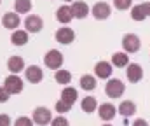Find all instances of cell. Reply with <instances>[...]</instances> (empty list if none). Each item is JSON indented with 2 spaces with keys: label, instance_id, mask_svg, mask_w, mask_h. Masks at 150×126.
Wrapping results in <instances>:
<instances>
[{
  "label": "cell",
  "instance_id": "obj_1",
  "mask_svg": "<svg viewBox=\"0 0 150 126\" xmlns=\"http://www.w3.org/2000/svg\"><path fill=\"white\" fill-rule=\"evenodd\" d=\"M126 91V86L120 79H108L105 84V93L108 98H120Z\"/></svg>",
  "mask_w": 150,
  "mask_h": 126
},
{
  "label": "cell",
  "instance_id": "obj_2",
  "mask_svg": "<svg viewBox=\"0 0 150 126\" xmlns=\"http://www.w3.org/2000/svg\"><path fill=\"white\" fill-rule=\"evenodd\" d=\"M140 46H142V41H140V37H138L136 33H126V35L122 37V49H124V53H127V54L138 53Z\"/></svg>",
  "mask_w": 150,
  "mask_h": 126
},
{
  "label": "cell",
  "instance_id": "obj_3",
  "mask_svg": "<svg viewBox=\"0 0 150 126\" xmlns=\"http://www.w3.org/2000/svg\"><path fill=\"white\" fill-rule=\"evenodd\" d=\"M44 63H45V67L51 68V70H59V67L63 65V54H61L59 51H56V49H51V51H47V54L44 56Z\"/></svg>",
  "mask_w": 150,
  "mask_h": 126
},
{
  "label": "cell",
  "instance_id": "obj_4",
  "mask_svg": "<svg viewBox=\"0 0 150 126\" xmlns=\"http://www.w3.org/2000/svg\"><path fill=\"white\" fill-rule=\"evenodd\" d=\"M32 119H33V123H35V125L45 126V125H49V123L52 121V114H51V110H49V109H45V107H38V109L33 110Z\"/></svg>",
  "mask_w": 150,
  "mask_h": 126
},
{
  "label": "cell",
  "instance_id": "obj_5",
  "mask_svg": "<svg viewBox=\"0 0 150 126\" xmlns=\"http://www.w3.org/2000/svg\"><path fill=\"white\" fill-rule=\"evenodd\" d=\"M4 88L11 93V95H19L21 91H23V81L18 77V75H14V74H11L9 77H5V83H4Z\"/></svg>",
  "mask_w": 150,
  "mask_h": 126
},
{
  "label": "cell",
  "instance_id": "obj_6",
  "mask_svg": "<svg viewBox=\"0 0 150 126\" xmlns=\"http://www.w3.org/2000/svg\"><path fill=\"white\" fill-rule=\"evenodd\" d=\"M91 12H93V16H94L96 19L103 21V19H107V18L110 16V12H112V7H110L107 2H96V4L93 5Z\"/></svg>",
  "mask_w": 150,
  "mask_h": 126
},
{
  "label": "cell",
  "instance_id": "obj_7",
  "mask_svg": "<svg viewBox=\"0 0 150 126\" xmlns=\"http://www.w3.org/2000/svg\"><path fill=\"white\" fill-rule=\"evenodd\" d=\"M126 77L131 84H136L143 79V68L138 65V63H129L127 65V70H126Z\"/></svg>",
  "mask_w": 150,
  "mask_h": 126
},
{
  "label": "cell",
  "instance_id": "obj_8",
  "mask_svg": "<svg viewBox=\"0 0 150 126\" xmlns=\"http://www.w3.org/2000/svg\"><path fill=\"white\" fill-rule=\"evenodd\" d=\"M42 26H44V21H42V18L37 16V14H30V16L25 19V28H26V32H30V33L40 32Z\"/></svg>",
  "mask_w": 150,
  "mask_h": 126
},
{
  "label": "cell",
  "instance_id": "obj_9",
  "mask_svg": "<svg viewBox=\"0 0 150 126\" xmlns=\"http://www.w3.org/2000/svg\"><path fill=\"white\" fill-rule=\"evenodd\" d=\"M54 37H56V41L59 42V44H72L75 41V32L72 28H68V26H63V28H59L56 33H54Z\"/></svg>",
  "mask_w": 150,
  "mask_h": 126
},
{
  "label": "cell",
  "instance_id": "obj_10",
  "mask_svg": "<svg viewBox=\"0 0 150 126\" xmlns=\"http://www.w3.org/2000/svg\"><path fill=\"white\" fill-rule=\"evenodd\" d=\"M25 77H26V81L32 84H38L42 81V77H44V74H42V68L37 67V65H30L28 68H25Z\"/></svg>",
  "mask_w": 150,
  "mask_h": 126
},
{
  "label": "cell",
  "instance_id": "obj_11",
  "mask_svg": "<svg viewBox=\"0 0 150 126\" xmlns=\"http://www.w3.org/2000/svg\"><path fill=\"white\" fill-rule=\"evenodd\" d=\"M19 23H21V19H19V14H18V12H7V14H4V18H2V25H4L7 30H18Z\"/></svg>",
  "mask_w": 150,
  "mask_h": 126
},
{
  "label": "cell",
  "instance_id": "obj_12",
  "mask_svg": "<svg viewBox=\"0 0 150 126\" xmlns=\"http://www.w3.org/2000/svg\"><path fill=\"white\" fill-rule=\"evenodd\" d=\"M94 75L100 79H108L112 75V63L108 61H98L94 65Z\"/></svg>",
  "mask_w": 150,
  "mask_h": 126
},
{
  "label": "cell",
  "instance_id": "obj_13",
  "mask_svg": "<svg viewBox=\"0 0 150 126\" xmlns=\"http://www.w3.org/2000/svg\"><path fill=\"white\" fill-rule=\"evenodd\" d=\"M72 12H74V18L77 19H84L87 14H89V5L82 0H75L72 4Z\"/></svg>",
  "mask_w": 150,
  "mask_h": 126
},
{
  "label": "cell",
  "instance_id": "obj_14",
  "mask_svg": "<svg viewBox=\"0 0 150 126\" xmlns=\"http://www.w3.org/2000/svg\"><path fill=\"white\" fill-rule=\"evenodd\" d=\"M7 68L11 70V74L18 75L21 70H25V60L21 56H11L7 60Z\"/></svg>",
  "mask_w": 150,
  "mask_h": 126
},
{
  "label": "cell",
  "instance_id": "obj_15",
  "mask_svg": "<svg viewBox=\"0 0 150 126\" xmlns=\"http://www.w3.org/2000/svg\"><path fill=\"white\" fill-rule=\"evenodd\" d=\"M117 112H119L122 117H131V116L136 114V103L131 102V100H124V102H120Z\"/></svg>",
  "mask_w": 150,
  "mask_h": 126
},
{
  "label": "cell",
  "instance_id": "obj_16",
  "mask_svg": "<svg viewBox=\"0 0 150 126\" xmlns=\"http://www.w3.org/2000/svg\"><path fill=\"white\" fill-rule=\"evenodd\" d=\"M98 114H100V119H103V121H110V119L115 117L117 109L113 107L112 103H101V105L98 107Z\"/></svg>",
  "mask_w": 150,
  "mask_h": 126
},
{
  "label": "cell",
  "instance_id": "obj_17",
  "mask_svg": "<svg viewBox=\"0 0 150 126\" xmlns=\"http://www.w3.org/2000/svg\"><path fill=\"white\" fill-rule=\"evenodd\" d=\"M77 98H79V91H77L75 88L67 86V88L61 91V102H65V103H68V105H74L75 102H77Z\"/></svg>",
  "mask_w": 150,
  "mask_h": 126
},
{
  "label": "cell",
  "instance_id": "obj_18",
  "mask_svg": "<svg viewBox=\"0 0 150 126\" xmlns=\"http://www.w3.org/2000/svg\"><path fill=\"white\" fill-rule=\"evenodd\" d=\"M56 18H58V21H59V23H63V25L70 23V21H72V18H74L72 7H68V5H63V7H59V9L56 11Z\"/></svg>",
  "mask_w": 150,
  "mask_h": 126
},
{
  "label": "cell",
  "instance_id": "obj_19",
  "mask_svg": "<svg viewBox=\"0 0 150 126\" xmlns=\"http://www.w3.org/2000/svg\"><path fill=\"white\" fill-rule=\"evenodd\" d=\"M80 109H82V112H86V114H93L94 110H98V102H96V98H94V96H86V98H82Z\"/></svg>",
  "mask_w": 150,
  "mask_h": 126
},
{
  "label": "cell",
  "instance_id": "obj_20",
  "mask_svg": "<svg viewBox=\"0 0 150 126\" xmlns=\"http://www.w3.org/2000/svg\"><path fill=\"white\" fill-rule=\"evenodd\" d=\"M11 42L14 46H25L28 42V32L26 30H14V33L11 35Z\"/></svg>",
  "mask_w": 150,
  "mask_h": 126
},
{
  "label": "cell",
  "instance_id": "obj_21",
  "mask_svg": "<svg viewBox=\"0 0 150 126\" xmlns=\"http://www.w3.org/2000/svg\"><path fill=\"white\" fill-rule=\"evenodd\" d=\"M80 88L86 89V91H93L96 88V75H91V74H84L80 77Z\"/></svg>",
  "mask_w": 150,
  "mask_h": 126
},
{
  "label": "cell",
  "instance_id": "obj_22",
  "mask_svg": "<svg viewBox=\"0 0 150 126\" xmlns=\"http://www.w3.org/2000/svg\"><path fill=\"white\" fill-rule=\"evenodd\" d=\"M112 63H113V67H117V68H124V67H127V63H129V56H127V53H113Z\"/></svg>",
  "mask_w": 150,
  "mask_h": 126
},
{
  "label": "cell",
  "instance_id": "obj_23",
  "mask_svg": "<svg viewBox=\"0 0 150 126\" xmlns=\"http://www.w3.org/2000/svg\"><path fill=\"white\" fill-rule=\"evenodd\" d=\"M32 9V0H16L14 2V12L18 14H26Z\"/></svg>",
  "mask_w": 150,
  "mask_h": 126
},
{
  "label": "cell",
  "instance_id": "obj_24",
  "mask_svg": "<svg viewBox=\"0 0 150 126\" xmlns=\"http://www.w3.org/2000/svg\"><path fill=\"white\" fill-rule=\"evenodd\" d=\"M54 79H56V83L58 84H65V86H68V84L72 83V74H70L68 70H56Z\"/></svg>",
  "mask_w": 150,
  "mask_h": 126
},
{
  "label": "cell",
  "instance_id": "obj_25",
  "mask_svg": "<svg viewBox=\"0 0 150 126\" xmlns=\"http://www.w3.org/2000/svg\"><path fill=\"white\" fill-rule=\"evenodd\" d=\"M131 18L134 19V21H143L147 16H145V12H143V7H142V4L140 5H133L131 7Z\"/></svg>",
  "mask_w": 150,
  "mask_h": 126
},
{
  "label": "cell",
  "instance_id": "obj_26",
  "mask_svg": "<svg viewBox=\"0 0 150 126\" xmlns=\"http://www.w3.org/2000/svg\"><path fill=\"white\" fill-rule=\"evenodd\" d=\"M113 5L117 11H127L133 7V0H113Z\"/></svg>",
  "mask_w": 150,
  "mask_h": 126
},
{
  "label": "cell",
  "instance_id": "obj_27",
  "mask_svg": "<svg viewBox=\"0 0 150 126\" xmlns=\"http://www.w3.org/2000/svg\"><path fill=\"white\" fill-rule=\"evenodd\" d=\"M33 125H35L33 119H30L28 116H21V117H18L16 123H14V126H33Z\"/></svg>",
  "mask_w": 150,
  "mask_h": 126
},
{
  "label": "cell",
  "instance_id": "obj_28",
  "mask_svg": "<svg viewBox=\"0 0 150 126\" xmlns=\"http://www.w3.org/2000/svg\"><path fill=\"white\" fill-rule=\"evenodd\" d=\"M56 110L59 112V114H67L68 110H72V105H68V103H65V102H56Z\"/></svg>",
  "mask_w": 150,
  "mask_h": 126
},
{
  "label": "cell",
  "instance_id": "obj_29",
  "mask_svg": "<svg viewBox=\"0 0 150 126\" xmlns=\"http://www.w3.org/2000/svg\"><path fill=\"white\" fill-rule=\"evenodd\" d=\"M51 126H70V125H68V119H67V117L58 116L56 119H52V121H51Z\"/></svg>",
  "mask_w": 150,
  "mask_h": 126
},
{
  "label": "cell",
  "instance_id": "obj_30",
  "mask_svg": "<svg viewBox=\"0 0 150 126\" xmlns=\"http://www.w3.org/2000/svg\"><path fill=\"white\" fill-rule=\"evenodd\" d=\"M9 98H11V93L5 88H0V103H5Z\"/></svg>",
  "mask_w": 150,
  "mask_h": 126
},
{
  "label": "cell",
  "instance_id": "obj_31",
  "mask_svg": "<svg viewBox=\"0 0 150 126\" xmlns=\"http://www.w3.org/2000/svg\"><path fill=\"white\" fill-rule=\"evenodd\" d=\"M0 126H11V117L7 114H0Z\"/></svg>",
  "mask_w": 150,
  "mask_h": 126
},
{
  "label": "cell",
  "instance_id": "obj_32",
  "mask_svg": "<svg viewBox=\"0 0 150 126\" xmlns=\"http://www.w3.org/2000/svg\"><path fill=\"white\" fill-rule=\"evenodd\" d=\"M142 7H143L145 16H147V18H150V2H143V4H142Z\"/></svg>",
  "mask_w": 150,
  "mask_h": 126
},
{
  "label": "cell",
  "instance_id": "obj_33",
  "mask_svg": "<svg viewBox=\"0 0 150 126\" xmlns=\"http://www.w3.org/2000/svg\"><path fill=\"white\" fill-rule=\"evenodd\" d=\"M133 126H149V123H147V119H134V123H133Z\"/></svg>",
  "mask_w": 150,
  "mask_h": 126
},
{
  "label": "cell",
  "instance_id": "obj_34",
  "mask_svg": "<svg viewBox=\"0 0 150 126\" xmlns=\"http://www.w3.org/2000/svg\"><path fill=\"white\" fill-rule=\"evenodd\" d=\"M101 126H113V125H110V123H105V125H101Z\"/></svg>",
  "mask_w": 150,
  "mask_h": 126
},
{
  "label": "cell",
  "instance_id": "obj_35",
  "mask_svg": "<svg viewBox=\"0 0 150 126\" xmlns=\"http://www.w3.org/2000/svg\"><path fill=\"white\" fill-rule=\"evenodd\" d=\"M65 2H74V0H65Z\"/></svg>",
  "mask_w": 150,
  "mask_h": 126
},
{
  "label": "cell",
  "instance_id": "obj_36",
  "mask_svg": "<svg viewBox=\"0 0 150 126\" xmlns=\"http://www.w3.org/2000/svg\"><path fill=\"white\" fill-rule=\"evenodd\" d=\"M0 2H2V0H0Z\"/></svg>",
  "mask_w": 150,
  "mask_h": 126
}]
</instances>
